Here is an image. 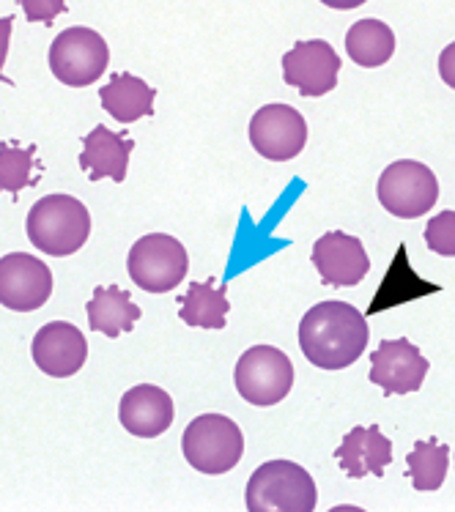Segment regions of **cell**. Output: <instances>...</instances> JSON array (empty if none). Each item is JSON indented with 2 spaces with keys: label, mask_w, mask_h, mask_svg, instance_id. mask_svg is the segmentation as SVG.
<instances>
[{
  "label": "cell",
  "mask_w": 455,
  "mask_h": 512,
  "mask_svg": "<svg viewBox=\"0 0 455 512\" xmlns=\"http://www.w3.org/2000/svg\"><path fill=\"white\" fill-rule=\"evenodd\" d=\"M371 329L365 315L349 302H321L310 307L299 324V348L310 365L346 370L368 348Z\"/></svg>",
  "instance_id": "obj_1"
},
{
  "label": "cell",
  "mask_w": 455,
  "mask_h": 512,
  "mask_svg": "<svg viewBox=\"0 0 455 512\" xmlns=\"http://www.w3.org/2000/svg\"><path fill=\"white\" fill-rule=\"evenodd\" d=\"M25 233L39 252L66 258L75 255L91 236V214L83 200L72 195H47L28 211Z\"/></svg>",
  "instance_id": "obj_2"
},
{
  "label": "cell",
  "mask_w": 455,
  "mask_h": 512,
  "mask_svg": "<svg viewBox=\"0 0 455 512\" xmlns=\"http://www.w3.org/2000/svg\"><path fill=\"white\" fill-rule=\"evenodd\" d=\"M244 504L250 512H313L318 504L316 482L299 463L269 460L253 471Z\"/></svg>",
  "instance_id": "obj_3"
},
{
  "label": "cell",
  "mask_w": 455,
  "mask_h": 512,
  "mask_svg": "<svg viewBox=\"0 0 455 512\" xmlns=\"http://www.w3.org/2000/svg\"><path fill=\"white\" fill-rule=\"evenodd\" d=\"M181 452L201 474H228L242 460L244 436L239 425L223 414L195 417L181 436Z\"/></svg>",
  "instance_id": "obj_4"
},
{
  "label": "cell",
  "mask_w": 455,
  "mask_h": 512,
  "mask_svg": "<svg viewBox=\"0 0 455 512\" xmlns=\"http://www.w3.org/2000/svg\"><path fill=\"white\" fill-rule=\"evenodd\" d=\"M376 198L381 209L398 220H417L434 209L439 200V181L434 170L417 159H398L381 170L376 184Z\"/></svg>",
  "instance_id": "obj_5"
},
{
  "label": "cell",
  "mask_w": 455,
  "mask_h": 512,
  "mask_svg": "<svg viewBox=\"0 0 455 512\" xmlns=\"http://www.w3.org/2000/svg\"><path fill=\"white\" fill-rule=\"evenodd\" d=\"M233 384L250 406H277L294 387V365L275 345H253L239 356Z\"/></svg>",
  "instance_id": "obj_6"
},
{
  "label": "cell",
  "mask_w": 455,
  "mask_h": 512,
  "mask_svg": "<svg viewBox=\"0 0 455 512\" xmlns=\"http://www.w3.org/2000/svg\"><path fill=\"white\" fill-rule=\"evenodd\" d=\"M127 269L132 283L146 293H168L184 283L190 272V255L184 244L168 233H149L132 244Z\"/></svg>",
  "instance_id": "obj_7"
},
{
  "label": "cell",
  "mask_w": 455,
  "mask_h": 512,
  "mask_svg": "<svg viewBox=\"0 0 455 512\" xmlns=\"http://www.w3.org/2000/svg\"><path fill=\"white\" fill-rule=\"evenodd\" d=\"M47 61L58 83L69 88H88L105 74L110 63V47L102 39V33L75 25L55 36Z\"/></svg>",
  "instance_id": "obj_8"
},
{
  "label": "cell",
  "mask_w": 455,
  "mask_h": 512,
  "mask_svg": "<svg viewBox=\"0 0 455 512\" xmlns=\"http://www.w3.org/2000/svg\"><path fill=\"white\" fill-rule=\"evenodd\" d=\"M250 143L269 162H291L307 143V121L297 107L264 105L250 118Z\"/></svg>",
  "instance_id": "obj_9"
},
{
  "label": "cell",
  "mask_w": 455,
  "mask_h": 512,
  "mask_svg": "<svg viewBox=\"0 0 455 512\" xmlns=\"http://www.w3.org/2000/svg\"><path fill=\"white\" fill-rule=\"evenodd\" d=\"M53 296L50 266L28 252L0 258V304L14 313H33Z\"/></svg>",
  "instance_id": "obj_10"
},
{
  "label": "cell",
  "mask_w": 455,
  "mask_h": 512,
  "mask_svg": "<svg viewBox=\"0 0 455 512\" xmlns=\"http://www.w3.org/2000/svg\"><path fill=\"white\" fill-rule=\"evenodd\" d=\"M428 370H431L428 359L406 337L381 340L379 348L371 354V381L381 387L384 398L417 392L423 387Z\"/></svg>",
  "instance_id": "obj_11"
},
{
  "label": "cell",
  "mask_w": 455,
  "mask_h": 512,
  "mask_svg": "<svg viewBox=\"0 0 455 512\" xmlns=\"http://www.w3.org/2000/svg\"><path fill=\"white\" fill-rule=\"evenodd\" d=\"M340 74V58L335 47L324 39L297 42L283 55V80L307 99L335 91Z\"/></svg>",
  "instance_id": "obj_12"
},
{
  "label": "cell",
  "mask_w": 455,
  "mask_h": 512,
  "mask_svg": "<svg viewBox=\"0 0 455 512\" xmlns=\"http://www.w3.org/2000/svg\"><path fill=\"white\" fill-rule=\"evenodd\" d=\"M310 261L316 266L321 283L327 288H351L360 285L371 272V258L357 236L343 230H329L313 244Z\"/></svg>",
  "instance_id": "obj_13"
},
{
  "label": "cell",
  "mask_w": 455,
  "mask_h": 512,
  "mask_svg": "<svg viewBox=\"0 0 455 512\" xmlns=\"http://www.w3.org/2000/svg\"><path fill=\"white\" fill-rule=\"evenodd\" d=\"M33 362L50 378H69L77 370H83L88 359V340L69 321H53L44 324L33 337Z\"/></svg>",
  "instance_id": "obj_14"
},
{
  "label": "cell",
  "mask_w": 455,
  "mask_h": 512,
  "mask_svg": "<svg viewBox=\"0 0 455 512\" xmlns=\"http://www.w3.org/2000/svg\"><path fill=\"white\" fill-rule=\"evenodd\" d=\"M121 428L138 439H157L173 425V400L162 387L140 384L124 392L118 403Z\"/></svg>",
  "instance_id": "obj_15"
},
{
  "label": "cell",
  "mask_w": 455,
  "mask_h": 512,
  "mask_svg": "<svg viewBox=\"0 0 455 512\" xmlns=\"http://www.w3.org/2000/svg\"><path fill=\"white\" fill-rule=\"evenodd\" d=\"M335 460L351 480H362L368 474L381 477L392 463V441L381 433L379 425L351 428L335 450Z\"/></svg>",
  "instance_id": "obj_16"
},
{
  "label": "cell",
  "mask_w": 455,
  "mask_h": 512,
  "mask_svg": "<svg viewBox=\"0 0 455 512\" xmlns=\"http://www.w3.org/2000/svg\"><path fill=\"white\" fill-rule=\"evenodd\" d=\"M135 151V140L110 132L107 126H96L88 135H83V154H80V168L88 173L91 181L99 178H113L124 181L127 178L129 157Z\"/></svg>",
  "instance_id": "obj_17"
},
{
  "label": "cell",
  "mask_w": 455,
  "mask_h": 512,
  "mask_svg": "<svg viewBox=\"0 0 455 512\" xmlns=\"http://www.w3.org/2000/svg\"><path fill=\"white\" fill-rule=\"evenodd\" d=\"M99 99H102L105 113L113 115L118 124H135L146 115H154L157 91L135 74L121 72L113 74L110 83L99 88Z\"/></svg>",
  "instance_id": "obj_18"
},
{
  "label": "cell",
  "mask_w": 455,
  "mask_h": 512,
  "mask_svg": "<svg viewBox=\"0 0 455 512\" xmlns=\"http://www.w3.org/2000/svg\"><path fill=\"white\" fill-rule=\"evenodd\" d=\"M88 313V326L91 332H102L105 337L127 335L132 332V326L140 321V307L132 302V296L118 285H105L96 288L91 302L85 307Z\"/></svg>",
  "instance_id": "obj_19"
},
{
  "label": "cell",
  "mask_w": 455,
  "mask_h": 512,
  "mask_svg": "<svg viewBox=\"0 0 455 512\" xmlns=\"http://www.w3.org/2000/svg\"><path fill=\"white\" fill-rule=\"evenodd\" d=\"M228 293L225 288H217L214 280L209 283H192L181 299L179 318L192 329H214L220 332L228 324Z\"/></svg>",
  "instance_id": "obj_20"
},
{
  "label": "cell",
  "mask_w": 455,
  "mask_h": 512,
  "mask_svg": "<svg viewBox=\"0 0 455 512\" xmlns=\"http://www.w3.org/2000/svg\"><path fill=\"white\" fill-rule=\"evenodd\" d=\"M346 53L362 69H376L395 53V33L387 22L360 20L346 33Z\"/></svg>",
  "instance_id": "obj_21"
},
{
  "label": "cell",
  "mask_w": 455,
  "mask_h": 512,
  "mask_svg": "<svg viewBox=\"0 0 455 512\" xmlns=\"http://www.w3.org/2000/svg\"><path fill=\"white\" fill-rule=\"evenodd\" d=\"M406 463H409V480L414 491H439L445 485L450 450L436 439L414 441V450L406 455Z\"/></svg>",
  "instance_id": "obj_22"
},
{
  "label": "cell",
  "mask_w": 455,
  "mask_h": 512,
  "mask_svg": "<svg viewBox=\"0 0 455 512\" xmlns=\"http://www.w3.org/2000/svg\"><path fill=\"white\" fill-rule=\"evenodd\" d=\"M33 154L36 148H20L14 143H0V189L9 195H20L22 189L31 187Z\"/></svg>",
  "instance_id": "obj_23"
},
{
  "label": "cell",
  "mask_w": 455,
  "mask_h": 512,
  "mask_svg": "<svg viewBox=\"0 0 455 512\" xmlns=\"http://www.w3.org/2000/svg\"><path fill=\"white\" fill-rule=\"evenodd\" d=\"M428 250L445 258H455V211H442L425 225Z\"/></svg>",
  "instance_id": "obj_24"
},
{
  "label": "cell",
  "mask_w": 455,
  "mask_h": 512,
  "mask_svg": "<svg viewBox=\"0 0 455 512\" xmlns=\"http://www.w3.org/2000/svg\"><path fill=\"white\" fill-rule=\"evenodd\" d=\"M28 22H53L66 11V0H20Z\"/></svg>",
  "instance_id": "obj_25"
},
{
  "label": "cell",
  "mask_w": 455,
  "mask_h": 512,
  "mask_svg": "<svg viewBox=\"0 0 455 512\" xmlns=\"http://www.w3.org/2000/svg\"><path fill=\"white\" fill-rule=\"evenodd\" d=\"M439 77L455 91V42L447 44L442 55H439Z\"/></svg>",
  "instance_id": "obj_26"
},
{
  "label": "cell",
  "mask_w": 455,
  "mask_h": 512,
  "mask_svg": "<svg viewBox=\"0 0 455 512\" xmlns=\"http://www.w3.org/2000/svg\"><path fill=\"white\" fill-rule=\"evenodd\" d=\"M11 31H14V17H0V80L6 83V74H3V63H6V55H9V42Z\"/></svg>",
  "instance_id": "obj_27"
},
{
  "label": "cell",
  "mask_w": 455,
  "mask_h": 512,
  "mask_svg": "<svg viewBox=\"0 0 455 512\" xmlns=\"http://www.w3.org/2000/svg\"><path fill=\"white\" fill-rule=\"evenodd\" d=\"M321 3L329 6V9L351 11V9H357V6H362V3H368V0H321Z\"/></svg>",
  "instance_id": "obj_28"
}]
</instances>
